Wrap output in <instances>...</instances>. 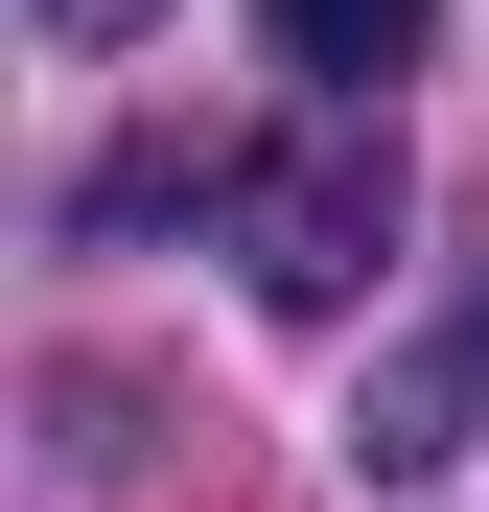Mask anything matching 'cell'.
Listing matches in <instances>:
<instances>
[{"instance_id": "obj_3", "label": "cell", "mask_w": 489, "mask_h": 512, "mask_svg": "<svg viewBox=\"0 0 489 512\" xmlns=\"http://www.w3.org/2000/svg\"><path fill=\"white\" fill-rule=\"evenodd\" d=\"M443 419H466V350H396L373 419H350V466H443Z\"/></svg>"}, {"instance_id": "obj_1", "label": "cell", "mask_w": 489, "mask_h": 512, "mask_svg": "<svg viewBox=\"0 0 489 512\" xmlns=\"http://www.w3.org/2000/svg\"><path fill=\"white\" fill-rule=\"evenodd\" d=\"M210 210H233V280H257L280 326H326V303H373V280H396V140H373V94H326L303 140H257V163H210Z\"/></svg>"}, {"instance_id": "obj_4", "label": "cell", "mask_w": 489, "mask_h": 512, "mask_svg": "<svg viewBox=\"0 0 489 512\" xmlns=\"http://www.w3.org/2000/svg\"><path fill=\"white\" fill-rule=\"evenodd\" d=\"M24 24H47V47H117V24H140V0H24Z\"/></svg>"}, {"instance_id": "obj_2", "label": "cell", "mask_w": 489, "mask_h": 512, "mask_svg": "<svg viewBox=\"0 0 489 512\" xmlns=\"http://www.w3.org/2000/svg\"><path fill=\"white\" fill-rule=\"evenodd\" d=\"M280 24V70H326V94H396V70L443 47V0H257Z\"/></svg>"}]
</instances>
